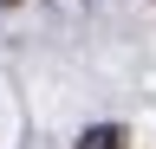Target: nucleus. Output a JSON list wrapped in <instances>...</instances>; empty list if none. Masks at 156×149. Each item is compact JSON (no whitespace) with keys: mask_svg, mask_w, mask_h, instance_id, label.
I'll return each mask as SVG.
<instances>
[{"mask_svg":"<svg viewBox=\"0 0 156 149\" xmlns=\"http://www.w3.org/2000/svg\"><path fill=\"white\" fill-rule=\"evenodd\" d=\"M78 149H124V130L117 123H104V130H85V143Z\"/></svg>","mask_w":156,"mask_h":149,"instance_id":"f257e3e1","label":"nucleus"}]
</instances>
